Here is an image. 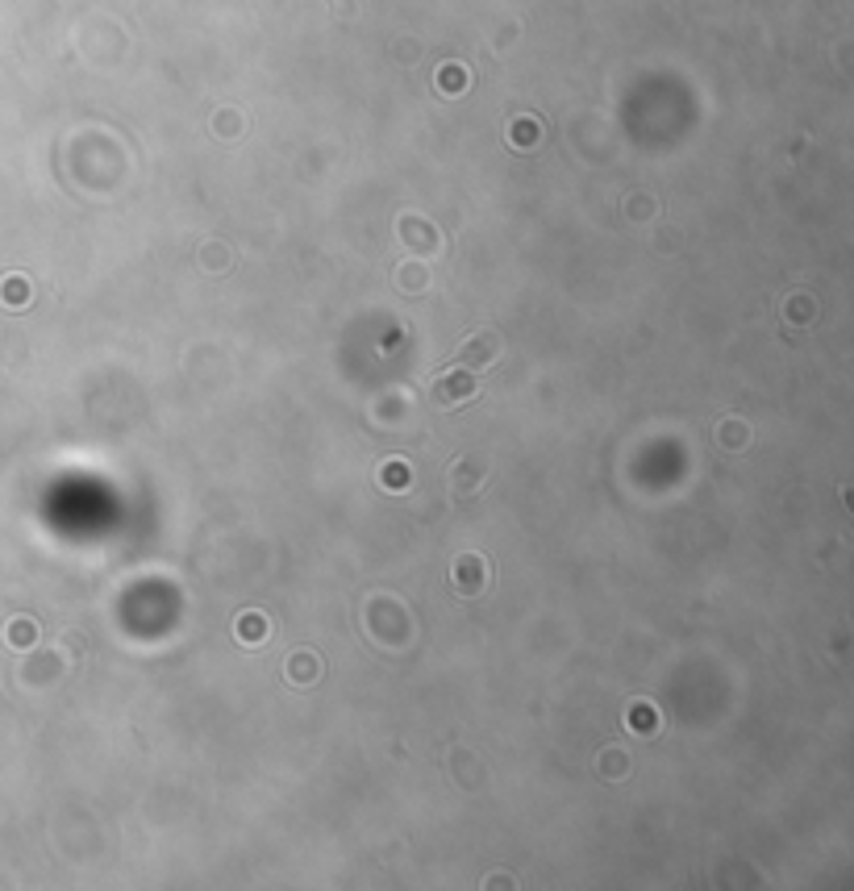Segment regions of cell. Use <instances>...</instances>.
<instances>
[{"mask_svg":"<svg viewBox=\"0 0 854 891\" xmlns=\"http://www.w3.org/2000/svg\"><path fill=\"white\" fill-rule=\"evenodd\" d=\"M512 138H517V142H521V138H534V121H517V125H512Z\"/></svg>","mask_w":854,"mask_h":891,"instance_id":"30bf717a","label":"cell"},{"mask_svg":"<svg viewBox=\"0 0 854 891\" xmlns=\"http://www.w3.org/2000/svg\"><path fill=\"white\" fill-rule=\"evenodd\" d=\"M238 637H242V646H263L267 642V617L263 612H246L238 621Z\"/></svg>","mask_w":854,"mask_h":891,"instance_id":"277c9868","label":"cell"},{"mask_svg":"<svg viewBox=\"0 0 854 891\" xmlns=\"http://www.w3.org/2000/svg\"><path fill=\"white\" fill-rule=\"evenodd\" d=\"M463 84H467V71H463V67H442V88H446V92H459Z\"/></svg>","mask_w":854,"mask_h":891,"instance_id":"ba28073f","label":"cell"},{"mask_svg":"<svg viewBox=\"0 0 854 891\" xmlns=\"http://www.w3.org/2000/svg\"><path fill=\"white\" fill-rule=\"evenodd\" d=\"M25 296H29V288H25V284H9V300H21V304H25Z\"/></svg>","mask_w":854,"mask_h":891,"instance_id":"8fae6325","label":"cell"},{"mask_svg":"<svg viewBox=\"0 0 854 891\" xmlns=\"http://www.w3.org/2000/svg\"><path fill=\"white\" fill-rule=\"evenodd\" d=\"M450 583H455L463 596L484 592V587H488V562H484L480 554H463L459 562H455V571H450Z\"/></svg>","mask_w":854,"mask_h":891,"instance_id":"6da1fadb","label":"cell"},{"mask_svg":"<svg viewBox=\"0 0 854 891\" xmlns=\"http://www.w3.org/2000/svg\"><path fill=\"white\" fill-rule=\"evenodd\" d=\"M413 483V475H409V462L404 458H392V462H384L379 467V487H388V492H404Z\"/></svg>","mask_w":854,"mask_h":891,"instance_id":"3957f363","label":"cell"},{"mask_svg":"<svg viewBox=\"0 0 854 891\" xmlns=\"http://www.w3.org/2000/svg\"><path fill=\"white\" fill-rule=\"evenodd\" d=\"M492 354H496V334H475L471 342H467V359L484 362V359H492Z\"/></svg>","mask_w":854,"mask_h":891,"instance_id":"5b68a950","label":"cell"},{"mask_svg":"<svg viewBox=\"0 0 854 891\" xmlns=\"http://www.w3.org/2000/svg\"><path fill=\"white\" fill-rule=\"evenodd\" d=\"M292 679H296V683H313V662H309V658H296V662H292Z\"/></svg>","mask_w":854,"mask_h":891,"instance_id":"9c48e42d","label":"cell"},{"mask_svg":"<svg viewBox=\"0 0 854 891\" xmlns=\"http://www.w3.org/2000/svg\"><path fill=\"white\" fill-rule=\"evenodd\" d=\"M630 725H634V729H642V733H646V729H659V712H655L650 704H634Z\"/></svg>","mask_w":854,"mask_h":891,"instance_id":"52a82bcc","label":"cell"},{"mask_svg":"<svg viewBox=\"0 0 854 891\" xmlns=\"http://www.w3.org/2000/svg\"><path fill=\"white\" fill-rule=\"evenodd\" d=\"M34 637H38V629H34V621H13L9 625V642L21 650V646H34Z\"/></svg>","mask_w":854,"mask_h":891,"instance_id":"8992f818","label":"cell"},{"mask_svg":"<svg viewBox=\"0 0 854 891\" xmlns=\"http://www.w3.org/2000/svg\"><path fill=\"white\" fill-rule=\"evenodd\" d=\"M434 396H438L442 404H463V400L475 396V379L467 371H446L438 379V387H434Z\"/></svg>","mask_w":854,"mask_h":891,"instance_id":"7a4b0ae2","label":"cell"}]
</instances>
